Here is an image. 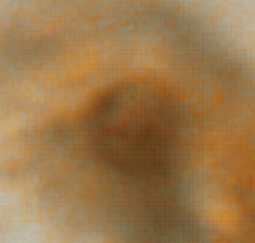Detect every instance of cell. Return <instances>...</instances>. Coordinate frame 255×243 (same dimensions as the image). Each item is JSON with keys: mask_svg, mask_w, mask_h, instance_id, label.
I'll list each match as a JSON object with an SVG mask.
<instances>
[{"mask_svg": "<svg viewBox=\"0 0 255 243\" xmlns=\"http://www.w3.org/2000/svg\"><path fill=\"white\" fill-rule=\"evenodd\" d=\"M97 163L145 192L168 188L187 154L189 126L181 103L149 82H122L94 101L84 124Z\"/></svg>", "mask_w": 255, "mask_h": 243, "instance_id": "obj_1", "label": "cell"}, {"mask_svg": "<svg viewBox=\"0 0 255 243\" xmlns=\"http://www.w3.org/2000/svg\"><path fill=\"white\" fill-rule=\"evenodd\" d=\"M231 243H255V222L238 234Z\"/></svg>", "mask_w": 255, "mask_h": 243, "instance_id": "obj_2", "label": "cell"}]
</instances>
